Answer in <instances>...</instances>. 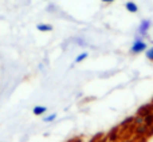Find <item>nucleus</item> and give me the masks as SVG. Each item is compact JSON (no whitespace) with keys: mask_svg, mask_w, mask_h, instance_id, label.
Returning <instances> with one entry per match:
<instances>
[{"mask_svg":"<svg viewBox=\"0 0 153 142\" xmlns=\"http://www.w3.org/2000/svg\"><path fill=\"white\" fill-rule=\"evenodd\" d=\"M148 48V44L146 42H144V39L141 36H137L133 42L132 47H130V54H140V53H144V51Z\"/></svg>","mask_w":153,"mask_h":142,"instance_id":"obj_1","label":"nucleus"},{"mask_svg":"<svg viewBox=\"0 0 153 142\" xmlns=\"http://www.w3.org/2000/svg\"><path fill=\"white\" fill-rule=\"evenodd\" d=\"M151 26H152L151 20H148V19H144V20H141L140 26H138V30H137L138 36H141V38L145 36V35L148 34V31H149V28H151Z\"/></svg>","mask_w":153,"mask_h":142,"instance_id":"obj_2","label":"nucleus"},{"mask_svg":"<svg viewBox=\"0 0 153 142\" xmlns=\"http://www.w3.org/2000/svg\"><path fill=\"white\" fill-rule=\"evenodd\" d=\"M125 8H126V11H129V12H132V13L138 12V5L136 4L134 1H126Z\"/></svg>","mask_w":153,"mask_h":142,"instance_id":"obj_3","label":"nucleus"},{"mask_svg":"<svg viewBox=\"0 0 153 142\" xmlns=\"http://www.w3.org/2000/svg\"><path fill=\"white\" fill-rule=\"evenodd\" d=\"M36 28H38V31H40V32H50V31H53V26H51V24H45V23L38 24Z\"/></svg>","mask_w":153,"mask_h":142,"instance_id":"obj_4","label":"nucleus"},{"mask_svg":"<svg viewBox=\"0 0 153 142\" xmlns=\"http://www.w3.org/2000/svg\"><path fill=\"white\" fill-rule=\"evenodd\" d=\"M47 111V107L46 106H40V105H38V106H35L34 107V110H32V113L35 114V115H43V114Z\"/></svg>","mask_w":153,"mask_h":142,"instance_id":"obj_5","label":"nucleus"},{"mask_svg":"<svg viewBox=\"0 0 153 142\" xmlns=\"http://www.w3.org/2000/svg\"><path fill=\"white\" fill-rule=\"evenodd\" d=\"M89 56V53H81L78 56L75 58V63H81V62H83L85 59Z\"/></svg>","mask_w":153,"mask_h":142,"instance_id":"obj_6","label":"nucleus"},{"mask_svg":"<svg viewBox=\"0 0 153 142\" xmlns=\"http://www.w3.org/2000/svg\"><path fill=\"white\" fill-rule=\"evenodd\" d=\"M145 56L149 59V61L153 62V46L151 48H146V50H145Z\"/></svg>","mask_w":153,"mask_h":142,"instance_id":"obj_7","label":"nucleus"},{"mask_svg":"<svg viewBox=\"0 0 153 142\" xmlns=\"http://www.w3.org/2000/svg\"><path fill=\"white\" fill-rule=\"evenodd\" d=\"M55 119H56V114H50V115L45 117V118H43V121H45V122H53V121H55Z\"/></svg>","mask_w":153,"mask_h":142,"instance_id":"obj_8","label":"nucleus"},{"mask_svg":"<svg viewBox=\"0 0 153 142\" xmlns=\"http://www.w3.org/2000/svg\"><path fill=\"white\" fill-rule=\"evenodd\" d=\"M153 124V114H149V115H146V121H145V125L146 126H151V125Z\"/></svg>","mask_w":153,"mask_h":142,"instance_id":"obj_9","label":"nucleus"},{"mask_svg":"<svg viewBox=\"0 0 153 142\" xmlns=\"http://www.w3.org/2000/svg\"><path fill=\"white\" fill-rule=\"evenodd\" d=\"M140 124H144V117L143 115H137V117H136V119H134V125H136V126H138Z\"/></svg>","mask_w":153,"mask_h":142,"instance_id":"obj_10","label":"nucleus"},{"mask_svg":"<svg viewBox=\"0 0 153 142\" xmlns=\"http://www.w3.org/2000/svg\"><path fill=\"white\" fill-rule=\"evenodd\" d=\"M132 121H133V118H130V117H129V118H126L124 122H122V124H121V126H126V124H128V122H132Z\"/></svg>","mask_w":153,"mask_h":142,"instance_id":"obj_11","label":"nucleus"},{"mask_svg":"<svg viewBox=\"0 0 153 142\" xmlns=\"http://www.w3.org/2000/svg\"><path fill=\"white\" fill-rule=\"evenodd\" d=\"M101 1H102V3H113L114 0H101Z\"/></svg>","mask_w":153,"mask_h":142,"instance_id":"obj_12","label":"nucleus"}]
</instances>
